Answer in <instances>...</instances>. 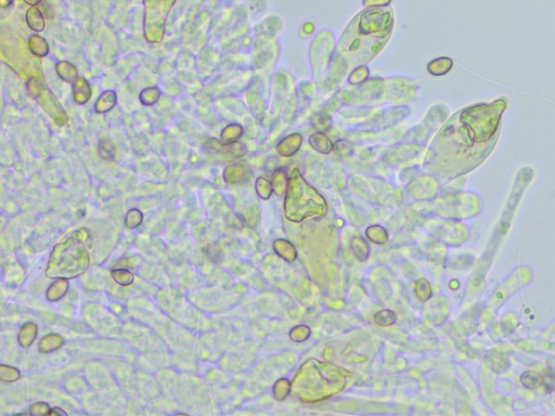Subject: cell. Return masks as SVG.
<instances>
[{
  "mask_svg": "<svg viewBox=\"0 0 555 416\" xmlns=\"http://www.w3.org/2000/svg\"><path fill=\"white\" fill-rule=\"evenodd\" d=\"M67 288H69V284H67L66 279L57 280L48 288L47 298L50 302L59 301L61 297H63L65 295Z\"/></svg>",
  "mask_w": 555,
  "mask_h": 416,
  "instance_id": "cell-9",
  "label": "cell"
},
{
  "mask_svg": "<svg viewBox=\"0 0 555 416\" xmlns=\"http://www.w3.org/2000/svg\"><path fill=\"white\" fill-rule=\"evenodd\" d=\"M21 377V373L18 369L9 367V365L2 364L0 367V379L4 382H14Z\"/></svg>",
  "mask_w": 555,
  "mask_h": 416,
  "instance_id": "cell-14",
  "label": "cell"
},
{
  "mask_svg": "<svg viewBox=\"0 0 555 416\" xmlns=\"http://www.w3.org/2000/svg\"><path fill=\"white\" fill-rule=\"evenodd\" d=\"M162 96V92L158 87H149L144 88V89L140 92L139 100L143 105L151 107V105L156 104Z\"/></svg>",
  "mask_w": 555,
  "mask_h": 416,
  "instance_id": "cell-10",
  "label": "cell"
},
{
  "mask_svg": "<svg viewBox=\"0 0 555 416\" xmlns=\"http://www.w3.org/2000/svg\"><path fill=\"white\" fill-rule=\"evenodd\" d=\"M12 1H13V0H0L2 8H8L9 5L12 3Z\"/></svg>",
  "mask_w": 555,
  "mask_h": 416,
  "instance_id": "cell-23",
  "label": "cell"
},
{
  "mask_svg": "<svg viewBox=\"0 0 555 416\" xmlns=\"http://www.w3.org/2000/svg\"><path fill=\"white\" fill-rule=\"evenodd\" d=\"M113 280L122 286H128L133 283L134 277L133 274L126 269H115L111 272Z\"/></svg>",
  "mask_w": 555,
  "mask_h": 416,
  "instance_id": "cell-11",
  "label": "cell"
},
{
  "mask_svg": "<svg viewBox=\"0 0 555 416\" xmlns=\"http://www.w3.org/2000/svg\"><path fill=\"white\" fill-rule=\"evenodd\" d=\"M25 19L27 25H29L30 29L33 30L34 32L39 33L46 29V21H44L43 14L37 7H31L29 10H27Z\"/></svg>",
  "mask_w": 555,
  "mask_h": 416,
  "instance_id": "cell-5",
  "label": "cell"
},
{
  "mask_svg": "<svg viewBox=\"0 0 555 416\" xmlns=\"http://www.w3.org/2000/svg\"><path fill=\"white\" fill-rule=\"evenodd\" d=\"M143 220V214L138 208H132L126 214L125 225L128 229H136L141 225Z\"/></svg>",
  "mask_w": 555,
  "mask_h": 416,
  "instance_id": "cell-13",
  "label": "cell"
},
{
  "mask_svg": "<svg viewBox=\"0 0 555 416\" xmlns=\"http://www.w3.org/2000/svg\"><path fill=\"white\" fill-rule=\"evenodd\" d=\"M374 320L380 325L388 326L395 322L396 315L390 310H383V311H380L374 315Z\"/></svg>",
  "mask_w": 555,
  "mask_h": 416,
  "instance_id": "cell-16",
  "label": "cell"
},
{
  "mask_svg": "<svg viewBox=\"0 0 555 416\" xmlns=\"http://www.w3.org/2000/svg\"><path fill=\"white\" fill-rule=\"evenodd\" d=\"M418 297L421 301H427L431 295V288L430 285L426 280H419L417 283V290H416Z\"/></svg>",
  "mask_w": 555,
  "mask_h": 416,
  "instance_id": "cell-18",
  "label": "cell"
},
{
  "mask_svg": "<svg viewBox=\"0 0 555 416\" xmlns=\"http://www.w3.org/2000/svg\"><path fill=\"white\" fill-rule=\"evenodd\" d=\"M117 103V96L113 90H106L102 92L94 103V111L98 114H105L113 110Z\"/></svg>",
  "mask_w": 555,
  "mask_h": 416,
  "instance_id": "cell-3",
  "label": "cell"
},
{
  "mask_svg": "<svg viewBox=\"0 0 555 416\" xmlns=\"http://www.w3.org/2000/svg\"><path fill=\"white\" fill-rule=\"evenodd\" d=\"M49 404L46 402H37L34 403L30 408V415H49L50 412Z\"/></svg>",
  "mask_w": 555,
  "mask_h": 416,
  "instance_id": "cell-20",
  "label": "cell"
},
{
  "mask_svg": "<svg viewBox=\"0 0 555 416\" xmlns=\"http://www.w3.org/2000/svg\"><path fill=\"white\" fill-rule=\"evenodd\" d=\"M72 94L75 103L84 105L91 99L92 90L89 82L84 77H78L72 84Z\"/></svg>",
  "mask_w": 555,
  "mask_h": 416,
  "instance_id": "cell-2",
  "label": "cell"
},
{
  "mask_svg": "<svg viewBox=\"0 0 555 416\" xmlns=\"http://www.w3.org/2000/svg\"><path fill=\"white\" fill-rule=\"evenodd\" d=\"M520 380H522L524 386L530 388V389H535L541 384V377L534 372H526L520 377Z\"/></svg>",
  "mask_w": 555,
  "mask_h": 416,
  "instance_id": "cell-15",
  "label": "cell"
},
{
  "mask_svg": "<svg viewBox=\"0 0 555 416\" xmlns=\"http://www.w3.org/2000/svg\"><path fill=\"white\" fill-rule=\"evenodd\" d=\"M310 334V329L309 327H307L305 325H300V326H296L293 329V331L290 333V337L291 340L297 341V342H301L306 340L308 337H309Z\"/></svg>",
  "mask_w": 555,
  "mask_h": 416,
  "instance_id": "cell-17",
  "label": "cell"
},
{
  "mask_svg": "<svg viewBox=\"0 0 555 416\" xmlns=\"http://www.w3.org/2000/svg\"><path fill=\"white\" fill-rule=\"evenodd\" d=\"M55 71L60 78L69 84H73L80 77L76 66L69 61H59L55 64Z\"/></svg>",
  "mask_w": 555,
  "mask_h": 416,
  "instance_id": "cell-4",
  "label": "cell"
},
{
  "mask_svg": "<svg viewBox=\"0 0 555 416\" xmlns=\"http://www.w3.org/2000/svg\"><path fill=\"white\" fill-rule=\"evenodd\" d=\"M101 156L105 159H114V146L109 140H101L99 143Z\"/></svg>",
  "mask_w": 555,
  "mask_h": 416,
  "instance_id": "cell-19",
  "label": "cell"
},
{
  "mask_svg": "<svg viewBox=\"0 0 555 416\" xmlns=\"http://www.w3.org/2000/svg\"><path fill=\"white\" fill-rule=\"evenodd\" d=\"M29 49L30 51L38 58H43L49 53L50 47L48 41L41 35L34 34L29 38Z\"/></svg>",
  "mask_w": 555,
  "mask_h": 416,
  "instance_id": "cell-6",
  "label": "cell"
},
{
  "mask_svg": "<svg viewBox=\"0 0 555 416\" xmlns=\"http://www.w3.org/2000/svg\"><path fill=\"white\" fill-rule=\"evenodd\" d=\"M63 337L58 334H49L47 336L43 337V340L39 341L38 350L42 353H48L57 350L61 346L63 345Z\"/></svg>",
  "mask_w": 555,
  "mask_h": 416,
  "instance_id": "cell-7",
  "label": "cell"
},
{
  "mask_svg": "<svg viewBox=\"0 0 555 416\" xmlns=\"http://www.w3.org/2000/svg\"><path fill=\"white\" fill-rule=\"evenodd\" d=\"M61 414H62V415H66L67 413H66L65 411H63L62 409L58 408V407H55V408L51 409V410H50V412H49V415H61Z\"/></svg>",
  "mask_w": 555,
  "mask_h": 416,
  "instance_id": "cell-21",
  "label": "cell"
},
{
  "mask_svg": "<svg viewBox=\"0 0 555 416\" xmlns=\"http://www.w3.org/2000/svg\"><path fill=\"white\" fill-rule=\"evenodd\" d=\"M36 335H37V326L32 322L26 323L22 326V329L19 332V335H18L19 343L23 348L30 347L33 343L34 340H35Z\"/></svg>",
  "mask_w": 555,
  "mask_h": 416,
  "instance_id": "cell-8",
  "label": "cell"
},
{
  "mask_svg": "<svg viewBox=\"0 0 555 416\" xmlns=\"http://www.w3.org/2000/svg\"><path fill=\"white\" fill-rule=\"evenodd\" d=\"M24 2L27 3L31 7H36L37 4H39L42 2V0H24Z\"/></svg>",
  "mask_w": 555,
  "mask_h": 416,
  "instance_id": "cell-22",
  "label": "cell"
},
{
  "mask_svg": "<svg viewBox=\"0 0 555 416\" xmlns=\"http://www.w3.org/2000/svg\"><path fill=\"white\" fill-rule=\"evenodd\" d=\"M274 248H276V251L280 255V256L287 259L288 262H293V260H294L295 257L291 256V253L296 254L295 249H294L292 244L289 243L288 241L277 240L276 242H274Z\"/></svg>",
  "mask_w": 555,
  "mask_h": 416,
  "instance_id": "cell-12",
  "label": "cell"
},
{
  "mask_svg": "<svg viewBox=\"0 0 555 416\" xmlns=\"http://www.w3.org/2000/svg\"><path fill=\"white\" fill-rule=\"evenodd\" d=\"M54 247L48 264L47 275L58 279H74L89 267V254L84 241L75 233Z\"/></svg>",
  "mask_w": 555,
  "mask_h": 416,
  "instance_id": "cell-1",
  "label": "cell"
}]
</instances>
